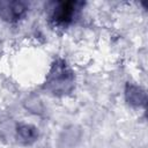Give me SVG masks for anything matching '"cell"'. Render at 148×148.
I'll use <instances>...</instances> for the list:
<instances>
[{"instance_id": "6da1fadb", "label": "cell", "mask_w": 148, "mask_h": 148, "mask_svg": "<svg viewBox=\"0 0 148 148\" xmlns=\"http://www.w3.org/2000/svg\"><path fill=\"white\" fill-rule=\"evenodd\" d=\"M73 9H74V3L73 2H66L61 3L58 10L56 12V20L58 22H67L72 15H73Z\"/></svg>"}]
</instances>
